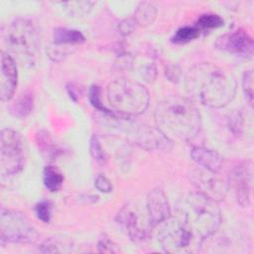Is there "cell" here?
Here are the masks:
<instances>
[{"label": "cell", "instance_id": "7", "mask_svg": "<svg viewBox=\"0 0 254 254\" xmlns=\"http://www.w3.org/2000/svg\"><path fill=\"white\" fill-rule=\"evenodd\" d=\"M38 238V232L28 218L15 210L2 208L0 214L1 243H30Z\"/></svg>", "mask_w": 254, "mask_h": 254}, {"label": "cell", "instance_id": "12", "mask_svg": "<svg viewBox=\"0 0 254 254\" xmlns=\"http://www.w3.org/2000/svg\"><path fill=\"white\" fill-rule=\"evenodd\" d=\"M218 174L204 170L196 171L192 176V182L198 190L197 191L216 201L223 199L227 189V183L219 178Z\"/></svg>", "mask_w": 254, "mask_h": 254}, {"label": "cell", "instance_id": "15", "mask_svg": "<svg viewBox=\"0 0 254 254\" xmlns=\"http://www.w3.org/2000/svg\"><path fill=\"white\" fill-rule=\"evenodd\" d=\"M116 221L126 231L128 236L135 241L146 239L149 230H151V228L143 226L136 209L130 205H125L120 209L116 215Z\"/></svg>", "mask_w": 254, "mask_h": 254}, {"label": "cell", "instance_id": "25", "mask_svg": "<svg viewBox=\"0 0 254 254\" xmlns=\"http://www.w3.org/2000/svg\"><path fill=\"white\" fill-rule=\"evenodd\" d=\"M69 246H71V244L67 241H64L59 238H50L43 242L40 250L44 253H61L67 252L68 250L65 248H69Z\"/></svg>", "mask_w": 254, "mask_h": 254}, {"label": "cell", "instance_id": "26", "mask_svg": "<svg viewBox=\"0 0 254 254\" xmlns=\"http://www.w3.org/2000/svg\"><path fill=\"white\" fill-rule=\"evenodd\" d=\"M89 152H90L91 157L98 164H101V165L106 164V162H107L106 153H105L104 149L102 148V146L100 144V141H99V139L96 135H92V137L90 138Z\"/></svg>", "mask_w": 254, "mask_h": 254}, {"label": "cell", "instance_id": "13", "mask_svg": "<svg viewBox=\"0 0 254 254\" xmlns=\"http://www.w3.org/2000/svg\"><path fill=\"white\" fill-rule=\"evenodd\" d=\"M147 220L152 228L157 227L171 215L168 197L161 189L152 190L146 199Z\"/></svg>", "mask_w": 254, "mask_h": 254}, {"label": "cell", "instance_id": "32", "mask_svg": "<svg viewBox=\"0 0 254 254\" xmlns=\"http://www.w3.org/2000/svg\"><path fill=\"white\" fill-rule=\"evenodd\" d=\"M94 186L95 188L101 191V192H110L112 191L113 186L111 184V182L109 181V179H107L104 175H98L95 180H94Z\"/></svg>", "mask_w": 254, "mask_h": 254}, {"label": "cell", "instance_id": "4", "mask_svg": "<svg viewBox=\"0 0 254 254\" xmlns=\"http://www.w3.org/2000/svg\"><path fill=\"white\" fill-rule=\"evenodd\" d=\"M106 97L111 109L123 118L144 113L150 102L148 89L140 82L128 78L111 81L106 88Z\"/></svg>", "mask_w": 254, "mask_h": 254}, {"label": "cell", "instance_id": "20", "mask_svg": "<svg viewBox=\"0 0 254 254\" xmlns=\"http://www.w3.org/2000/svg\"><path fill=\"white\" fill-rule=\"evenodd\" d=\"M132 66L137 69V72L145 81L152 82L155 80L157 68L154 62L150 58L141 57L137 60H132Z\"/></svg>", "mask_w": 254, "mask_h": 254}, {"label": "cell", "instance_id": "31", "mask_svg": "<svg viewBox=\"0 0 254 254\" xmlns=\"http://www.w3.org/2000/svg\"><path fill=\"white\" fill-rule=\"evenodd\" d=\"M98 251L101 253H115L118 252L117 245L105 234L102 235V237L99 238L98 244H97Z\"/></svg>", "mask_w": 254, "mask_h": 254}, {"label": "cell", "instance_id": "24", "mask_svg": "<svg viewBox=\"0 0 254 254\" xmlns=\"http://www.w3.org/2000/svg\"><path fill=\"white\" fill-rule=\"evenodd\" d=\"M200 31L195 26H185L177 30L172 38V41L177 44H185L196 39Z\"/></svg>", "mask_w": 254, "mask_h": 254}, {"label": "cell", "instance_id": "33", "mask_svg": "<svg viewBox=\"0 0 254 254\" xmlns=\"http://www.w3.org/2000/svg\"><path fill=\"white\" fill-rule=\"evenodd\" d=\"M135 27H136V23H135L134 19H125L124 21H122L119 24L120 33L124 36L132 33V31L135 29Z\"/></svg>", "mask_w": 254, "mask_h": 254}, {"label": "cell", "instance_id": "9", "mask_svg": "<svg viewBox=\"0 0 254 254\" xmlns=\"http://www.w3.org/2000/svg\"><path fill=\"white\" fill-rule=\"evenodd\" d=\"M128 127L126 133L129 141L145 150L166 151L172 147V140L158 127L142 124H132Z\"/></svg>", "mask_w": 254, "mask_h": 254}, {"label": "cell", "instance_id": "19", "mask_svg": "<svg viewBox=\"0 0 254 254\" xmlns=\"http://www.w3.org/2000/svg\"><path fill=\"white\" fill-rule=\"evenodd\" d=\"M157 16V9L151 2H141L134 13V21L136 25L146 27L155 21Z\"/></svg>", "mask_w": 254, "mask_h": 254}, {"label": "cell", "instance_id": "11", "mask_svg": "<svg viewBox=\"0 0 254 254\" xmlns=\"http://www.w3.org/2000/svg\"><path fill=\"white\" fill-rule=\"evenodd\" d=\"M214 46L219 51L241 58H252L254 51L252 38L241 29L221 35L216 39Z\"/></svg>", "mask_w": 254, "mask_h": 254}, {"label": "cell", "instance_id": "14", "mask_svg": "<svg viewBox=\"0 0 254 254\" xmlns=\"http://www.w3.org/2000/svg\"><path fill=\"white\" fill-rule=\"evenodd\" d=\"M18 72L14 59L5 52L1 53L0 71V97L2 101H9L16 90Z\"/></svg>", "mask_w": 254, "mask_h": 254}, {"label": "cell", "instance_id": "17", "mask_svg": "<svg viewBox=\"0 0 254 254\" xmlns=\"http://www.w3.org/2000/svg\"><path fill=\"white\" fill-rule=\"evenodd\" d=\"M84 41H85V38L80 31L59 27L54 30L52 44L64 49L72 50L74 46L79 45Z\"/></svg>", "mask_w": 254, "mask_h": 254}, {"label": "cell", "instance_id": "34", "mask_svg": "<svg viewBox=\"0 0 254 254\" xmlns=\"http://www.w3.org/2000/svg\"><path fill=\"white\" fill-rule=\"evenodd\" d=\"M76 86L73 84V83H68L67 85H66V90H67V93H68V95L70 96V98L71 99H73L74 101H77V99H78V91L76 90V88H75Z\"/></svg>", "mask_w": 254, "mask_h": 254}, {"label": "cell", "instance_id": "1", "mask_svg": "<svg viewBox=\"0 0 254 254\" xmlns=\"http://www.w3.org/2000/svg\"><path fill=\"white\" fill-rule=\"evenodd\" d=\"M186 87L188 92L203 105L221 108L234 98L236 80L222 67L210 63H200L187 72Z\"/></svg>", "mask_w": 254, "mask_h": 254}, {"label": "cell", "instance_id": "18", "mask_svg": "<svg viewBox=\"0 0 254 254\" xmlns=\"http://www.w3.org/2000/svg\"><path fill=\"white\" fill-rule=\"evenodd\" d=\"M34 108V95L30 91L23 92L10 106V113L16 117L28 116Z\"/></svg>", "mask_w": 254, "mask_h": 254}, {"label": "cell", "instance_id": "8", "mask_svg": "<svg viewBox=\"0 0 254 254\" xmlns=\"http://www.w3.org/2000/svg\"><path fill=\"white\" fill-rule=\"evenodd\" d=\"M24 166V143L21 134L11 128L0 134V172L2 177L18 174Z\"/></svg>", "mask_w": 254, "mask_h": 254}, {"label": "cell", "instance_id": "30", "mask_svg": "<svg viewBox=\"0 0 254 254\" xmlns=\"http://www.w3.org/2000/svg\"><path fill=\"white\" fill-rule=\"evenodd\" d=\"M38 144L39 148L42 150V152L48 154V156H52L55 154L54 150V145L51 141V138L47 132H41L38 134Z\"/></svg>", "mask_w": 254, "mask_h": 254}, {"label": "cell", "instance_id": "21", "mask_svg": "<svg viewBox=\"0 0 254 254\" xmlns=\"http://www.w3.org/2000/svg\"><path fill=\"white\" fill-rule=\"evenodd\" d=\"M43 181L45 187L52 192H56L61 190L64 177L61 171L55 166H47L43 172Z\"/></svg>", "mask_w": 254, "mask_h": 254}, {"label": "cell", "instance_id": "5", "mask_svg": "<svg viewBox=\"0 0 254 254\" xmlns=\"http://www.w3.org/2000/svg\"><path fill=\"white\" fill-rule=\"evenodd\" d=\"M5 45L18 60L25 64H33L39 55L40 34L36 25L28 19L14 20L4 35Z\"/></svg>", "mask_w": 254, "mask_h": 254}, {"label": "cell", "instance_id": "3", "mask_svg": "<svg viewBox=\"0 0 254 254\" xmlns=\"http://www.w3.org/2000/svg\"><path fill=\"white\" fill-rule=\"evenodd\" d=\"M177 215L180 216L194 240L200 246L214 234L221 221V212L216 200L200 193L188 194L179 204Z\"/></svg>", "mask_w": 254, "mask_h": 254}, {"label": "cell", "instance_id": "27", "mask_svg": "<svg viewBox=\"0 0 254 254\" xmlns=\"http://www.w3.org/2000/svg\"><path fill=\"white\" fill-rule=\"evenodd\" d=\"M52 210H53V204L49 200H42L38 202L35 206V211L38 218L46 223L50 222L52 218Z\"/></svg>", "mask_w": 254, "mask_h": 254}, {"label": "cell", "instance_id": "28", "mask_svg": "<svg viewBox=\"0 0 254 254\" xmlns=\"http://www.w3.org/2000/svg\"><path fill=\"white\" fill-rule=\"evenodd\" d=\"M89 99H90V102L91 104L98 110H101L102 112H105L111 116L115 115L113 112H110L108 111L104 106L103 104L101 103V100H100V88L97 86V85H92L90 87V90H89Z\"/></svg>", "mask_w": 254, "mask_h": 254}, {"label": "cell", "instance_id": "2", "mask_svg": "<svg viewBox=\"0 0 254 254\" xmlns=\"http://www.w3.org/2000/svg\"><path fill=\"white\" fill-rule=\"evenodd\" d=\"M157 127L169 138L190 140L200 131L201 117L195 104L182 95H170L155 108Z\"/></svg>", "mask_w": 254, "mask_h": 254}, {"label": "cell", "instance_id": "22", "mask_svg": "<svg viewBox=\"0 0 254 254\" xmlns=\"http://www.w3.org/2000/svg\"><path fill=\"white\" fill-rule=\"evenodd\" d=\"M64 10L70 17H83L90 12L94 2L92 1H70V2H62Z\"/></svg>", "mask_w": 254, "mask_h": 254}, {"label": "cell", "instance_id": "23", "mask_svg": "<svg viewBox=\"0 0 254 254\" xmlns=\"http://www.w3.org/2000/svg\"><path fill=\"white\" fill-rule=\"evenodd\" d=\"M223 19L216 14H203L197 19L194 26L201 32L219 28L223 26Z\"/></svg>", "mask_w": 254, "mask_h": 254}, {"label": "cell", "instance_id": "29", "mask_svg": "<svg viewBox=\"0 0 254 254\" xmlns=\"http://www.w3.org/2000/svg\"><path fill=\"white\" fill-rule=\"evenodd\" d=\"M242 86L246 97L250 104L253 102V71L252 69L246 70L242 78Z\"/></svg>", "mask_w": 254, "mask_h": 254}, {"label": "cell", "instance_id": "10", "mask_svg": "<svg viewBox=\"0 0 254 254\" xmlns=\"http://www.w3.org/2000/svg\"><path fill=\"white\" fill-rule=\"evenodd\" d=\"M252 182L253 167L251 162H242L229 173L227 184L232 188L238 203L243 207L250 204Z\"/></svg>", "mask_w": 254, "mask_h": 254}, {"label": "cell", "instance_id": "16", "mask_svg": "<svg viewBox=\"0 0 254 254\" xmlns=\"http://www.w3.org/2000/svg\"><path fill=\"white\" fill-rule=\"evenodd\" d=\"M190 157L193 162L203 170L220 173L223 168V158L216 152L204 147H192Z\"/></svg>", "mask_w": 254, "mask_h": 254}, {"label": "cell", "instance_id": "6", "mask_svg": "<svg viewBox=\"0 0 254 254\" xmlns=\"http://www.w3.org/2000/svg\"><path fill=\"white\" fill-rule=\"evenodd\" d=\"M157 235L162 249L168 253H186L195 251L193 243L199 247L179 215H170L162 221Z\"/></svg>", "mask_w": 254, "mask_h": 254}]
</instances>
